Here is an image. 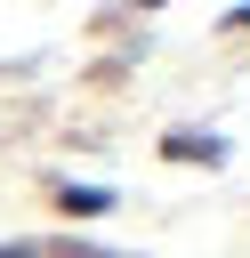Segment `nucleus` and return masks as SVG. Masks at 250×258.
Returning a JSON list of instances; mask_svg holds the SVG:
<instances>
[{
  "label": "nucleus",
  "instance_id": "1",
  "mask_svg": "<svg viewBox=\"0 0 250 258\" xmlns=\"http://www.w3.org/2000/svg\"><path fill=\"white\" fill-rule=\"evenodd\" d=\"M169 153L177 161H218V145H202V137H169Z\"/></svg>",
  "mask_w": 250,
  "mask_h": 258
},
{
  "label": "nucleus",
  "instance_id": "2",
  "mask_svg": "<svg viewBox=\"0 0 250 258\" xmlns=\"http://www.w3.org/2000/svg\"><path fill=\"white\" fill-rule=\"evenodd\" d=\"M56 202H65V210H105L113 194H97V185H73V194H56Z\"/></svg>",
  "mask_w": 250,
  "mask_h": 258
},
{
  "label": "nucleus",
  "instance_id": "3",
  "mask_svg": "<svg viewBox=\"0 0 250 258\" xmlns=\"http://www.w3.org/2000/svg\"><path fill=\"white\" fill-rule=\"evenodd\" d=\"M0 258H40V250H24V242H16V250H0Z\"/></svg>",
  "mask_w": 250,
  "mask_h": 258
}]
</instances>
